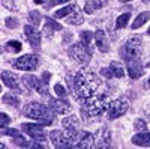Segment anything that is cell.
<instances>
[{
    "label": "cell",
    "instance_id": "ffe728a7",
    "mask_svg": "<svg viewBox=\"0 0 150 149\" xmlns=\"http://www.w3.org/2000/svg\"><path fill=\"white\" fill-rule=\"evenodd\" d=\"M98 146H99V148H110V146H111V135H110V131H108L107 128H104V130L101 131Z\"/></svg>",
    "mask_w": 150,
    "mask_h": 149
},
{
    "label": "cell",
    "instance_id": "ac0fdd59",
    "mask_svg": "<svg viewBox=\"0 0 150 149\" xmlns=\"http://www.w3.org/2000/svg\"><path fill=\"white\" fill-rule=\"evenodd\" d=\"M45 27H44V33L47 35V36H51L56 30H62V26L59 23H56L54 20H51V18H45Z\"/></svg>",
    "mask_w": 150,
    "mask_h": 149
},
{
    "label": "cell",
    "instance_id": "f546056e",
    "mask_svg": "<svg viewBox=\"0 0 150 149\" xmlns=\"http://www.w3.org/2000/svg\"><path fill=\"white\" fill-rule=\"evenodd\" d=\"M54 92H56L60 98H65V96H66V91H65V88H63L62 84H56V86H54Z\"/></svg>",
    "mask_w": 150,
    "mask_h": 149
},
{
    "label": "cell",
    "instance_id": "74e56055",
    "mask_svg": "<svg viewBox=\"0 0 150 149\" xmlns=\"http://www.w3.org/2000/svg\"><path fill=\"white\" fill-rule=\"evenodd\" d=\"M2 5H3V6H6V8H9V11H15V9H17L15 6H12V5L8 2V0H2Z\"/></svg>",
    "mask_w": 150,
    "mask_h": 149
},
{
    "label": "cell",
    "instance_id": "44dd1931",
    "mask_svg": "<svg viewBox=\"0 0 150 149\" xmlns=\"http://www.w3.org/2000/svg\"><path fill=\"white\" fill-rule=\"evenodd\" d=\"M149 20H150V12H143V14H140L138 17L135 18V21L132 23V29L135 30V29L141 27L143 24H144L146 21H149Z\"/></svg>",
    "mask_w": 150,
    "mask_h": 149
},
{
    "label": "cell",
    "instance_id": "d6986e66",
    "mask_svg": "<svg viewBox=\"0 0 150 149\" xmlns=\"http://www.w3.org/2000/svg\"><path fill=\"white\" fill-rule=\"evenodd\" d=\"M95 139H93V135L89 134V133H83L81 134V139L78 140V143L75 145L77 148H92L95 143Z\"/></svg>",
    "mask_w": 150,
    "mask_h": 149
},
{
    "label": "cell",
    "instance_id": "8fae6325",
    "mask_svg": "<svg viewBox=\"0 0 150 149\" xmlns=\"http://www.w3.org/2000/svg\"><path fill=\"white\" fill-rule=\"evenodd\" d=\"M63 128L66 130V133L72 137L74 142H78V127H80V122L75 116H69V118H65L63 119Z\"/></svg>",
    "mask_w": 150,
    "mask_h": 149
},
{
    "label": "cell",
    "instance_id": "7bdbcfd3",
    "mask_svg": "<svg viewBox=\"0 0 150 149\" xmlns=\"http://www.w3.org/2000/svg\"><path fill=\"white\" fill-rule=\"evenodd\" d=\"M149 81H150V78H149Z\"/></svg>",
    "mask_w": 150,
    "mask_h": 149
},
{
    "label": "cell",
    "instance_id": "277c9868",
    "mask_svg": "<svg viewBox=\"0 0 150 149\" xmlns=\"http://www.w3.org/2000/svg\"><path fill=\"white\" fill-rule=\"evenodd\" d=\"M24 115L27 118H32L38 122H41L42 125H51V122L54 120V116L47 106L38 104V103H30L24 108Z\"/></svg>",
    "mask_w": 150,
    "mask_h": 149
},
{
    "label": "cell",
    "instance_id": "30bf717a",
    "mask_svg": "<svg viewBox=\"0 0 150 149\" xmlns=\"http://www.w3.org/2000/svg\"><path fill=\"white\" fill-rule=\"evenodd\" d=\"M21 130L26 134H29L30 137L36 142H44L45 140V131L39 125H35V123H23Z\"/></svg>",
    "mask_w": 150,
    "mask_h": 149
},
{
    "label": "cell",
    "instance_id": "52a82bcc",
    "mask_svg": "<svg viewBox=\"0 0 150 149\" xmlns=\"http://www.w3.org/2000/svg\"><path fill=\"white\" fill-rule=\"evenodd\" d=\"M38 65H39V57L35 54H26L14 62V66L23 71H33L38 68Z\"/></svg>",
    "mask_w": 150,
    "mask_h": 149
},
{
    "label": "cell",
    "instance_id": "836d02e7",
    "mask_svg": "<svg viewBox=\"0 0 150 149\" xmlns=\"http://www.w3.org/2000/svg\"><path fill=\"white\" fill-rule=\"evenodd\" d=\"M2 134H5V135H12V137H17V135H20V133L17 131V130H9V128H2Z\"/></svg>",
    "mask_w": 150,
    "mask_h": 149
},
{
    "label": "cell",
    "instance_id": "e575fe53",
    "mask_svg": "<svg viewBox=\"0 0 150 149\" xmlns=\"http://www.w3.org/2000/svg\"><path fill=\"white\" fill-rule=\"evenodd\" d=\"M9 116L8 115H5V113H2V115H0V125H2V128L3 127H6L8 125V123H9Z\"/></svg>",
    "mask_w": 150,
    "mask_h": 149
},
{
    "label": "cell",
    "instance_id": "d6a6232c",
    "mask_svg": "<svg viewBox=\"0 0 150 149\" xmlns=\"http://www.w3.org/2000/svg\"><path fill=\"white\" fill-rule=\"evenodd\" d=\"M65 2H69V0H48V2L45 3V8L50 9V8H53L56 5H60V3H65Z\"/></svg>",
    "mask_w": 150,
    "mask_h": 149
},
{
    "label": "cell",
    "instance_id": "9c48e42d",
    "mask_svg": "<svg viewBox=\"0 0 150 149\" xmlns=\"http://www.w3.org/2000/svg\"><path fill=\"white\" fill-rule=\"evenodd\" d=\"M24 83H26L29 88H33L36 92H39L41 95L47 96L48 95V86H47V81H41L38 77L35 76H24L23 77Z\"/></svg>",
    "mask_w": 150,
    "mask_h": 149
},
{
    "label": "cell",
    "instance_id": "d590c367",
    "mask_svg": "<svg viewBox=\"0 0 150 149\" xmlns=\"http://www.w3.org/2000/svg\"><path fill=\"white\" fill-rule=\"evenodd\" d=\"M101 74H102V76H105L107 78L114 77V76H112V72H111V69H110V68H102V69H101Z\"/></svg>",
    "mask_w": 150,
    "mask_h": 149
},
{
    "label": "cell",
    "instance_id": "7c38bea8",
    "mask_svg": "<svg viewBox=\"0 0 150 149\" xmlns=\"http://www.w3.org/2000/svg\"><path fill=\"white\" fill-rule=\"evenodd\" d=\"M50 107H51L59 115H66V113H69V111L72 110V106L68 101H65L63 98H60V99H50Z\"/></svg>",
    "mask_w": 150,
    "mask_h": 149
},
{
    "label": "cell",
    "instance_id": "cb8c5ba5",
    "mask_svg": "<svg viewBox=\"0 0 150 149\" xmlns=\"http://www.w3.org/2000/svg\"><path fill=\"white\" fill-rule=\"evenodd\" d=\"M2 101H3L5 104H9V106H15V107L20 106V99H18L17 96H14V95H11V93L3 95V96H2Z\"/></svg>",
    "mask_w": 150,
    "mask_h": 149
},
{
    "label": "cell",
    "instance_id": "5bb4252c",
    "mask_svg": "<svg viewBox=\"0 0 150 149\" xmlns=\"http://www.w3.org/2000/svg\"><path fill=\"white\" fill-rule=\"evenodd\" d=\"M2 81L8 86V88H11V89H14V91H17V92L21 93V88H20V84H18V81H17V77H15L12 72H9V71H2Z\"/></svg>",
    "mask_w": 150,
    "mask_h": 149
},
{
    "label": "cell",
    "instance_id": "ab89813d",
    "mask_svg": "<svg viewBox=\"0 0 150 149\" xmlns=\"http://www.w3.org/2000/svg\"><path fill=\"white\" fill-rule=\"evenodd\" d=\"M122 2H123V3H126V2H131V0H122Z\"/></svg>",
    "mask_w": 150,
    "mask_h": 149
},
{
    "label": "cell",
    "instance_id": "1f68e13d",
    "mask_svg": "<svg viewBox=\"0 0 150 149\" xmlns=\"http://www.w3.org/2000/svg\"><path fill=\"white\" fill-rule=\"evenodd\" d=\"M135 130H138V131H146L147 130V125H146V122L143 119H138V120H135Z\"/></svg>",
    "mask_w": 150,
    "mask_h": 149
},
{
    "label": "cell",
    "instance_id": "4316f807",
    "mask_svg": "<svg viewBox=\"0 0 150 149\" xmlns=\"http://www.w3.org/2000/svg\"><path fill=\"white\" fill-rule=\"evenodd\" d=\"M41 14H39V11H32L30 14H29V21H32L33 26H39V23H41Z\"/></svg>",
    "mask_w": 150,
    "mask_h": 149
},
{
    "label": "cell",
    "instance_id": "6da1fadb",
    "mask_svg": "<svg viewBox=\"0 0 150 149\" xmlns=\"http://www.w3.org/2000/svg\"><path fill=\"white\" fill-rule=\"evenodd\" d=\"M120 54L125 59L126 63V69L129 71V76L132 80L140 78L144 69H143V63H141V38H131L126 44L123 45V48L120 50Z\"/></svg>",
    "mask_w": 150,
    "mask_h": 149
},
{
    "label": "cell",
    "instance_id": "3957f363",
    "mask_svg": "<svg viewBox=\"0 0 150 149\" xmlns=\"http://www.w3.org/2000/svg\"><path fill=\"white\" fill-rule=\"evenodd\" d=\"M110 98L107 95H92L89 98H86V101L83 104V116L84 118H96L99 115H102L104 111L110 107Z\"/></svg>",
    "mask_w": 150,
    "mask_h": 149
},
{
    "label": "cell",
    "instance_id": "8992f818",
    "mask_svg": "<svg viewBox=\"0 0 150 149\" xmlns=\"http://www.w3.org/2000/svg\"><path fill=\"white\" fill-rule=\"evenodd\" d=\"M51 142L56 148L62 149V148H72L75 146V142L72 140V137L65 131H60V130H54L51 131Z\"/></svg>",
    "mask_w": 150,
    "mask_h": 149
},
{
    "label": "cell",
    "instance_id": "7402d4cb",
    "mask_svg": "<svg viewBox=\"0 0 150 149\" xmlns=\"http://www.w3.org/2000/svg\"><path fill=\"white\" fill-rule=\"evenodd\" d=\"M71 12H77V5H68V6H65V8L59 9L56 14H54V18H62V17L71 14Z\"/></svg>",
    "mask_w": 150,
    "mask_h": 149
},
{
    "label": "cell",
    "instance_id": "5b68a950",
    "mask_svg": "<svg viewBox=\"0 0 150 149\" xmlns=\"http://www.w3.org/2000/svg\"><path fill=\"white\" fill-rule=\"evenodd\" d=\"M69 56L72 59H75L77 62H81V63H87L92 57V48L90 44H86L83 41L77 42L75 45H72L69 48Z\"/></svg>",
    "mask_w": 150,
    "mask_h": 149
},
{
    "label": "cell",
    "instance_id": "83f0119b",
    "mask_svg": "<svg viewBox=\"0 0 150 149\" xmlns=\"http://www.w3.org/2000/svg\"><path fill=\"white\" fill-rule=\"evenodd\" d=\"M83 21H84V18H83L81 14H78V12H75L72 17L68 18V24H72V26H78V24H81Z\"/></svg>",
    "mask_w": 150,
    "mask_h": 149
},
{
    "label": "cell",
    "instance_id": "603a6c76",
    "mask_svg": "<svg viewBox=\"0 0 150 149\" xmlns=\"http://www.w3.org/2000/svg\"><path fill=\"white\" fill-rule=\"evenodd\" d=\"M112 76L117 77V78H122L125 76V71H123V66L119 63V62H111V66H110Z\"/></svg>",
    "mask_w": 150,
    "mask_h": 149
},
{
    "label": "cell",
    "instance_id": "7a4b0ae2",
    "mask_svg": "<svg viewBox=\"0 0 150 149\" xmlns=\"http://www.w3.org/2000/svg\"><path fill=\"white\" fill-rule=\"evenodd\" d=\"M99 84H101L99 78L89 68H81L75 74V93L81 98L92 96L99 88Z\"/></svg>",
    "mask_w": 150,
    "mask_h": 149
},
{
    "label": "cell",
    "instance_id": "e0dca14e",
    "mask_svg": "<svg viewBox=\"0 0 150 149\" xmlns=\"http://www.w3.org/2000/svg\"><path fill=\"white\" fill-rule=\"evenodd\" d=\"M107 5V0H89L86 3V8H84V12L86 14H92L95 9H101Z\"/></svg>",
    "mask_w": 150,
    "mask_h": 149
},
{
    "label": "cell",
    "instance_id": "f35d334b",
    "mask_svg": "<svg viewBox=\"0 0 150 149\" xmlns=\"http://www.w3.org/2000/svg\"><path fill=\"white\" fill-rule=\"evenodd\" d=\"M35 3H42V0H35Z\"/></svg>",
    "mask_w": 150,
    "mask_h": 149
},
{
    "label": "cell",
    "instance_id": "484cf974",
    "mask_svg": "<svg viewBox=\"0 0 150 149\" xmlns=\"http://www.w3.org/2000/svg\"><path fill=\"white\" fill-rule=\"evenodd\" d=\"M5 48L8 50V51H11V53H18V51H21L23 45H21L18 41H9V42L5 45Z\"/></svg>",
    "mask_w": 150,
    "mask_h": 149
},
{
    "label": "cell",
    "instance_id": "4fadbf2b",
    "mask_svg": "<svg viewBox=\"0 0 150 149\" xmlns=\"http://www.w3.org/2000/svg\"><path fill=\"white\" fill-rule=\"evenodd\" d=\"M24 36L27 38V41L30 42L32 47H39L41 44V33L38 32L33 26H26L24 27Z\"/></svg>",
    "mask_w": 150,
    "mask_h": 149
},
{
    "label": "cell",
    "instance_id": "9a60e30c",
    "mask_svg": "<svg viewBox=\"0 0 150 149\" xmlns=\"http://www.w3.org/2000/svg\"><path fill=\"white\" fill-rule=\"evenodd\" d=\"M95 39H96V44H98V48L101 50L102 53H107L110 50V45H108V39L105 36V32L104 30H98L95 33Z\"/></svg>",
    "mask_w": 150,
    "mask_h": 149
},
{
    "label": "cell",
    "instance_id": "d4e9b609",
    "mask_svg": "<svg viewBox=\"0 0 150 149\" xmlns=\"http://www.w3.org/2000/svg\"><path fill=\"white\" fill-rule=\"evenodd\" d=\"M129 18H131V14H129V12H126V14L120 15V17L117 18V21H116V29H123V27L128 24Z\"/></svg>",
    "mask_w": 150,
    "mask_h": 149
},
{
    "label": "cell",
    "instance_id": "2e32d148",
    "mask_svg": "<svg viewBox=\"0 0 150 149\" xmlns=\"http://www.w3.org/2000/svg\"><path fill=\"white\" fill-rule=\"evenodd\" d=\"M132 143L138 146H150V134L147 131H141L140 134L134 135Z\"/></svg>",
    "mask_w": 150,
    "mask_h": 149
},
{
    "label": "cell",
    "instance_id": "ba28073f",
    "mask_svg": "<svg viewBox=\"0 0 150 149\" xmlns=\"http://www.w3.org/2000/svg\"><path fill=\"white\" fill-rule=\"evenodd\" d=\"M128 111V103L123 99H116L112 101L108 107V118L110 119H117L122 115H125Z\"/></svg>",
    "mask_w": 150,
    "mask_h": 149
},
{
    "label": "cell",
    "instance_id": "b9f144b4",
    "mask_svg": "<svg viewBox=\"0 0 150 149\" xmlns=\"http://www.w3.org/2000/svg\"><path fill=\"white\" fill-rule=\"evenodd\" d=\"M149 65H150V62H149Z\"/></svg>",
    "mask_w": 150,
    "mask_h": 149
},
{
    "label": "cell",
    "instance_id": "4dcf8cb0",
    "mask_svg": "<svg viewBox=\"0 0 150 149\" xmlns=\"http://www.w3.org/2000/svg\"><path fill=\"white\" fill-rule=\"evenodd\" d=\"M5 24H6V27H9V29H15V27L18 26V21H17L15 18L8 17V18H6V21H5Z\"/></svg>",
    "mask_w": 150,
    "mask_h": 149
},
{
    "label": "cell",
    "instance_id": "8d00e7d4",
    "mask_svg": "<svg viewBox=\"0 0 150 149\" xmlns=\"http://www.w3.org/2000/svg\"><path fill=\"white\" fill-rule=\"evenodd\" d=\"M72 41V33L71 32H66L65 36H63V44H69Z\"/></svg>",
    "mask_w": 150,
    "mask_h": 149
},
{
    "label": "cell",
    "instance_id": "f1b7e54d",
    "mask_svg": "<svg viewBox=\"0 0 150 149\" xmlns=\"http://www.w3.org/2000/svg\"><path fill=\"white\" fill-rule=\"evenodd\" d=\"M92 38H93V33L92 32H81V41L83 42H86V44H90V41H92Z\"/></svg>",
    "mask_w": 150,
    "mask_h": 149
},
{
    "label": "cell",
    "instance_id": "60d3db41",
    "mask_svg": "<svg viewBox=\"0 0 150 149\" xmlns=\"http://www.w3.org/2000/svg\"><path fill=\"white\" fill-rule=\"evenodd\" d=\"M147 33H149V35H150V27H149V30H147Z\"/></svg>",
    "mask_w": 150,
    "mask_h": 149
}]
</instances>
